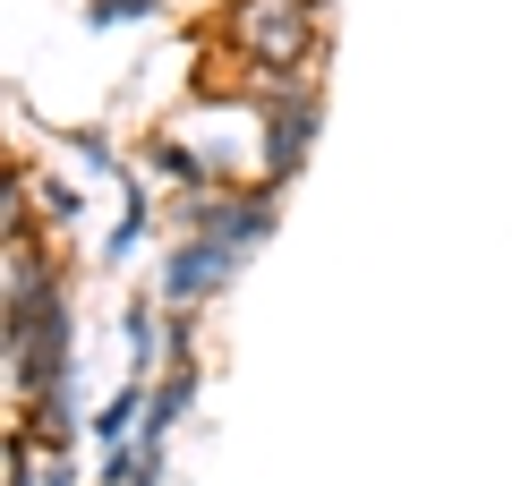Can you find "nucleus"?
Instances as JSON below:
<instances>
[{"mask_svg":"<svg viewBox=\"0 0 512 486\" xmlns=\"http://www.w3.org/2000/svg\"><path fill=\"white\" fill-rule=\"evenodd\" d=\"M188 401H197V367H188V359H171V376L146 393V427H137V444H146V452H163V435L188 418Z\"/></svg>","mask_w":512,"mask_h":486,"instance_id":"39448f33","label":"nucleus"},{"mask_svg":"<svg viewBox=\"0 0 512 486\" xmlns=\"http://www.w3.org/2000/svg\"><path fill=\"white\" fill-rule=\"evenodd\" d=\"M239 273V248H222V239H180V248L163 256V282H154V299L171 307V316H188V307H205L222 282Z\"/></svg>","mask_w":512,"mask_h":486,"instance_id":"20e7f679","label":"nucleus"},{"mask_svg":"<svg viewBox=\"0 0 512 486\" xmlns=\"http://www.w3.org/2000/svg\"><path fill=\"white\" fill-rule=\"evenodd\" d=\"M316 145V94L299 77H265V188H282Z\"/></svg>","mask_w":512,"mask_h":486,"instance_id":"f03ea898","label":"nucleus"},{"mask_svg":"<svg viewBox=\"0 0 512 486\" xmlns=\"http://www.w3.org/2000/svg\"><path fill=\"white\" fill-rule=\"evenodd\" d=\"M163 0H86V26H137V18H154Z\"/></svg>","mask_w":512,"mask_h":486,"instance_id":"1a4fd4ad","label":"nucleus"},{"mask_svg":"<svg viewBox=\"0 0 512 486\" xmlns=\"http://www.w3.org/2000/svg\"><path fill=\"white\" fill-rule=\"evenodd\" d=\"M146 171H154V180H171V188H188V197H197V188L214 180V171H205V162L188 154L180 137H154V145H146Z\"/></svg>","mask_w":512,"mask_h":486,"instance_id":"423d86ee","label":"nucleus"},{"mask_svg":"<svg viewBox=\"0 0 512 486\" xmlns=\"http://www.w3.org/2000/svg\"><path fill=\"white\" fill-rule=\"evenodd\" d=\"M77 162H86V171H120V154H111L103 137H77Z\"/></svg>","mask_w":512,"mask_h":486,"instance_id":"9d476101","label":"nucleus"},{"mask_svg":"<svg viewBox=\"0 0 512 486\" xmlns=\"http://www.w3.org/2000/svg\"><path fill=\"white\" fill-rule=\"evenodd\" d=\"M239 60H256L265 77H299L316 52V0H239L231 9Z\"/></svg>","mask_w":512,"mask_h":486,"instance_id":"f257e3e1","label":"nucleus"},{"mask_svg":"<svg viewBox=\"0 0 512 486\" xmlns=\"http://www.w3.org/2000/svg\"><path fill=\"white\" fill-rule=\"evenodd\" d=\"M128 350H137V367H154V359H163V316H154V299H137V307H128Z\"/></svg>","mask_w":512,"mask_h":486,"instance_id":"6e6552de","label":"nucleus"},{"mask_svg":"<svg viewBox=\"0 0 512 486\" xmlns=\"http://www.w3.org/2000/svg\"><path fill=\"white\" fill-rule=\"evenodd\" d=\"M274 188H256V197H188L180 205V239H222V248H265L274 239Z\"/></svg>","mask_w":512,"mask_h":486,"instance_id":"7ed1b4c3","label":"nucleus"},{"mask_svg":"<svg viewBox=\"0 0 512 486\" xmlns=\"http://www.w3.org/2000/svg\"><path fill=\"white\" fill-rule=\"evenodd\" d=\"M43 486H77V469H69V452H60V444H43Z\"/></svg>","mask_w":512,"mask_h":486,"instance_id":"9b49d317","label":"nucleus"},{"mask_svg":"<svg viewBox=\"0 0 512 486\" xmlns=\"http://www.w3.org/2000/svg\"><path fill=\"white\" fill-rule=\"evenodd\" d=\"M146 231H154V214H146V197H128V214H120V231L103 239V265H128V256L146 248Z\"/></svg>","mask_w":512,"mask_h":486,"instance_id":"0eeeda50","label":"nucleus"}]
</instances>
